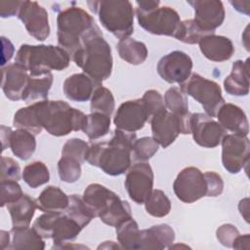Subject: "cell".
Masks as SVG:
<instances>
[{"label": "cell", "mask_w": 250, "mask_h": 250, "mask_svg": "<svg viewBox=\"0 0 250 250\" xmlns=\"http://www.w3.org/2000/svg\"><path fill=\"white\" fill-rule=\"evenodd\" d=\"M13 125L18 129H24L34 135L42 132L43 128L39 123L35 104L20 108L14 115Z\"/></svg>", "instance_id": "obj_33"}, {"label": "cell", "mask_w": 250, "mask_h": 250, "mask_svg": "<svg viewBox=\"0 0 250 250\" xmlns=\"http://www.w3.org/2000/svg\"><path fill=\"white\" fill-rule=\"evenodd\" d=\"M22 1H1L0 2V17L10 18L19 14Z\"/></svg>", "instance_id": "obj_49"}, {"label": "cell", "mask_w": 250, "mask_h": 250, "mask_svg": "<svg viewBox=\"0 0 250 250\" xmlns=\"http://www.w3.org/2000/svg\"><path fill=\"white\" fill-rule=\"evenodd\" d=\"M249 242H250V234L246 233L244 235L239 234L233 242L232 248L234 249H249Z\"/></svg>", "instance_id": "obj_51"}, {"label": "cell", "mask_w": 250, "mask_h": 250, "mask_svg": "<svg viewBox=\"0 0 250 250\" xmlns=\"http://www.w3.org/2000/svg\"><path fill=\"white\" fill-rule=\"evenodd\" d=\"M149 113L142 99L130 100L122 103L113 118L116 129L135 133L144 128L149 121Z\"/></svg>", "instance_id": "obj_18"}, {"label": "cell", "mask_w": 250, "mask_h": 250, "mask_svg": "<svg viewBox=\"0 0 250 250\" xmlns=\"http://www.w3.org/2000/svg\"><path fill=\"white\" fill-rule=\"evenodd\" d=\"M180 89L184 94L198 102L205 113L211 117H215L220 107L225 104L221 86L198 73H191L188 80L181 84Z\"/></svg>", "instance_id": "obj_10"}, {"label": "cell", "mask_w": 250, "mask_h": 250, "mask_svg": "<svg viewBox=\"0 0 250 250\" xmlns=\"http://www.w3.org/2000/svg\"><path fill=\"white\" fill-rule=\"evenodd\" d=\"M226 92L231 96H247L249 94V59L237 60L232 63L230 73L224 80Z\"/></svg>", "instance_id": "obj_25"}, {"label": "cell", "mask_w": 250, "mask_h": 250, "mask_svg": "<svg viewBox=\"0 0 250 250\" xmlns=\"http://www.w3.org/2000/svg\"><path fill=\"white\" fill-rule=\"evenodd\" d=\"M194 10V21L208 34H215V30L225 20V8L220 0L188 1Z\"/></svg>", "instance_id": "obj_19"}, {"label": "cell", "mask_w": 250, "mask_h": 250, "mask_svg": "<svg viewBox=\"0 0 250 250\" xmlns=\"http://www.w3.org/2000/svg\"><path fill=\"white\" fill-rule=\"evenodd\" d=\"M173 190L178 199L185 203H193L207 194V184L198 168L189 166L184 168L173 183Z\"/></svg>", "instance_id": "obj_13"}, {"label": "cell", "mask_w": 250, "mask_h": 250, "mask_svg": "<svg viewBox=\"0 0 250 250\" xmlns=\"http://www.w3.org/2000/svg\"><path fill=\"white\" fill-rule=\"evenodd\" d=\"M29 77L27 69L18 62L3 66L1 87L5 96L11 101L21 100Z\"/></svg>", "instance_id": "obj_20"}, {"label": "cell", "mask_w": 250, "mask_h": 250, "mask_svg": "<svg viewBox=\"0 0 250 250\" xmlns=\"http://www.w3.org/2000/svg\"><path fill=\"white\" fill-rule=\"evenodd\" d=\"M32 228L42 238H52V249H61L63 245L73 242L82 228L64 212L44 213L33 223Z\"/></svg>", "instance_id": "obj_9"}, {"label": "cell", "mask_w": 250, "mask_h": 250, "mask_svg": "<svg viewBox=\"0 0 250 250\" xmlns=\"http://www.w3.org/2000/svg\"><path fill=\"white\" fill-rule=\"evenodd\" d=\"M90 10L98 15L102 25L119 40L134 32V8L128 0L88 1Z\"/></svg>", "instance_id": "obj_7"}, {"label": "cell", "mask_w": 250, "mask_h": 250, "mask_svg": "<svg viewBox=\"0 0 250 250\" xmlns=\"http://www.w3.org/2000/svg\"><path fill=\"white\" fill-rule=\"evenodd\" d=\"M34 104L40 125L52 136H66L82 130L86 124L87 115L66 102L45 100Z\"/></svg>", "instance_id": "obj_3"}, {"label": "cell", "mask_w": 250, "mask_h": 250, "mask_svg": "<svg viewBox=\"0 0 250 250\" xmlns=\"http://www.w3.org/2000/svg\"><path fill=\"white\" fill-rule=\"evenodd\" d=\"M115 229L117 241L122 249H138L140 229L138 223L132 217L120 223Z\"/></svg>", "instance_id": "obj_32"}, {"label": "cell", "mask_w": 250, "mask_h": 250, "mask_svg": "<svg viewBox=\"0 0 250 250\" xmlns=\"http://www.w3.org/2000/svg\"><path fill=\"white\" fill-rule=\"evenodd\" d=\"M247 1H244V2H242V1H229V3L233 6V8L236 10V11H238V12H240V13H243V14H245V15H249V13L245 10V9H243V7H244V4L246 3Z\"/></svg>", "instance_id": "obj_54"}, {"label": "cell", "mask_w": 250, "mask_h": 250, "mask_svg": "<svg viewBox=\"0 0 250 250\" xmlns=\"http://www.w3.org/2000/svg\"><path fill=\"white\" fill-rule=\"evenodd\" d=\"M53 80L54 76L52 73H48L42 77L30 76L22 93L21 100H23L26 104L37 100H48V94L52 87Z\"/></svg>", "instance_id": "obj_31"}, {"label": "cell", "mask_w": 250, "mask_h": 250, "mask_svg": "<svg viewBox=\"0 0 250 250\" xmlns=\"http://www.w3.org/2000/svg\"><path fill=\"white\" fill-rule=\"evenodd\" d=\"M204 177L207 184V194L208 197H217L222 194L224 190V181L222 177L213 171H207L204 173Z\"/></svg>", "instance_id": "obj_48"}, {"label": "cell", "mask_w": 250, "mask_h": 250, "mask_svg": "<svg viewBox=\"0 0 250 250\" xmlns=\"http://www.w3.org/2000/svg\"><path fill=\"white\" fill-rule=\"evenodd\" d=\"M90 146L82 139L72 138L65 142L62 148V156L77 160L79 163L87 161Z\"/></svg>", "instance_id": "obj_43"}, {"label": "cell", "mask_w": 250, "mask_h": 250, "mask_svg": "<svg viewBox=\"0 0 250 250\" xmlns=\"http://www.w3.org/2000/svg\"><path fill=\"white\" fill-rule=\"evenodd\" d=\"M1 39H2V62H1V65L3 67L4 64L12 59L15 49L9 39H7L4 36H2Z\"/></svg>", "instance_id": "obj_50"}, {"label": "cell", "mask_w": 250, "mask_h": 250, "mask_svg": "<svg viewBox=\"0 0 250 250\" xmlns=\"http://www.w3.org/2000/svg\"><path fill=\"white\" fill-rule=\"evenodd\" d=\"M110 129V116L101 112H91L87 115V121L82 131L90 140L104 137Z\"/></svg>", "instance_id": "obj_34"}, {"label": "cell", "mask_w": 250, "mask_h": 250, "mask_svg": "<svg viewBox=\"0 0 250 250\" xmlns=\"http://www.w3.org/2000/svg\"><path fill=\"white\" fill-rule=\"evenodd\" d=\"M102 86L86 73H74L68 76L63 82V94L72 102H86L90 100L95 90Z\"/></svg>", "instance_id": "obj_22"}, {"label": "cell", "mask_w": 250, "mask_h": 250, "mask_svg": "<svg viewBox=\"0 0 250 250\" xmlns=\"http://www.w3.org/2000/svg\"><path fill=\"white\" fill-rule=\"evenodd\" d=\"M153 172L147 162H137L127 171L125 188L129 197L137 204H143L153 188Z\"/></svg>", "instance_id": "obj_14"}, {"label": "cell", "mask_w": 250, "mask_h": 250, "mask_svg": "<svg viewBox=\"0 0 250 250\" xmlns=\"http://www.w3.org/2000/svg\"><path fill=\"white\" fill-rule=\"evenodd\" d=\"M136 139V133L115 129L109 141L90 146L87 162L99 167L106 175L120 176L131 166L132 146Z\"/></svg>", "instance_id": "obj_1"}, {"label": "cell", "mask_w": 250, "mask_h": 250, "mask_svg": "<svg viewBox=\"0 0 250 250\" xmlns=\"http://www.w3.org/2000/svg\"><path fill=\"white\" fill-rule=\"evenodd\" d=\"M71 60L98 83L102 84L111 75L113 66L111 48L104 39L103 33L83 42L81 49L73 55Z\"/></svg>", "instance_id": "obj_6"}, {"label": "cell", "mask_w": 250, "mask_h": 250, "mask_svg": "<svg viewBox=\"0 0 250 250\" xmlns=\"http://www.w3.org/2000/svg\"><path fill=\"white\" fill-rule=\"evenodd\" d=\"M15 62L23 65L32 77L44 76L51 70H63L70 62L69 55L60 46L22 44Z\"/></svg>", "instance_id": "obj_5"}, {"label": "cell", "mask_w": 250, "mask_h": 250, "mask_svg": "<svg viewBox=\"0 0 250 250\" xmlns=\"http://www.w3.org/2000/svg\"><path fill=\"white\" fill-rule=\"evenodd\" d=\"M219 124L233 134L247 136L249 133V122L245 112L236 104H224L217 112Z\"/></svg>", "instance_id": "obj_24"}, {"label": "cell", "mask_w": 250, "mask_h": 250, "mask_svg": "<svg viewBox=\"0 0 250 250\" xmlns=\"http://www.w3.org/2000/svg\"><path fill=\"white\" fill-rule=\"evenodd\" d=\"M119 57L133 65L142 64L147 58V48L144 42L134 38H125L117 43Z\"/></svg>", "instance_id": "obj_30"}, {"label": "cell", "mask_w": 250, "mask_h": 250, "mask_svg": "<svg viewBox=\"0 0 250 250\" xmlns=\"http://www.w3.org/2000/svg\"><path fill=\"white\" fill-rule=\"evenodd\" d=\"M190 134L198 146L213 148L221 144L227 131L213 117L206 113L196 112L191 113Z\"/></svg>", "instance_id": "obj_15"}, {"label": "cell", "mask_w": 250, "mask_h": 250, "mask_svg": "<svg viewBox=\"0 0 250 250\" xmlns=\"http://www.w3.org/2000/svg\"><path fill=\"white\" fill-rule=\"evenodd\" d=\"M198 44L203 56L213 62H221L228 61L234 53V46L231 40L223 35H206Z\"/></svg>", "instance_id": "obj_23"}, {"label": "cell", "mask_w": 250, "mask_h": 250, "mask_svg": "<svg viewBox=\"0 0 250 250\" xmlns=\"http://www.w3.org/2000/svg\"><path fill=\"white\" fill-rule=\"evenodd\" d=\"M142 100H143L150 117L154 113L166 108L163 97L156 90H152V89L147 90L142 97Z\"/></svg>", "instance_id": "obj_46"}, {"label": "cell", "mask_w": 250, "mask_h": 250, "mask_svg": "<svg viewBox=\"0 0 250 250\" xmlns=\"http://www.w3.org/2000/svg\"><path fill=\"white\" fill-rule=\"evenodd\" d=\"M23 194L21 186L17 181L0 182V206L5 207L10 203L17 201Z\"/></svg>", "instance_id": "obj_44"}, {"label": "cell", "mask_w": 250, "mask_h": 250, "mask_svg": "<svg viewBox=\"0 0 250 250\" xmlns=\"http://www.w3.org/2000/svg\"><path fill=\"white\" fill-rule=\"evenodd\" d=\"M239 234L240 233L236 227L231 224H224L216 230V237L219 242L229 248H232L233 242Z\"/></svg>", "instance_id": "obj_47"}, {"label": "cell", "mask_w": 250, "mask_h": 250, "mask_svg": "<svg viewBox=\"0 0 250 250\" xmlns=\"http://www.w3.org/2000/svg\"><path fill=\"white\" fill-rule=\"evenodd\" d=\"M82 199L94 216L109 227L115 228L132 217L129 203L101 184H90L85 188Z\"/></svg>", "instance_id": "obj_4"}, {"label": "cell", "mask_w": 250, "mask_h": 250, "mask_svg": "<svg viewBox=\"0 0 250 250\" xmlns=\"http://www.w3.org/2000/svg\"><path fill=\"white\" fill-rule=\"evenodd\" d=\"M81 163L77 160L62 156L58 162V174L62 182L72 184L81 177Z\"/></svg>", "instance_id": "obj_42"}, {"label": "cell", "mask_w": 250, "mask_h": 250, "mask_svg": "<svg viewBox=\"0 0 250 250\" xmlns=\"http://www.w3.org/2000/svg\"><path fill=\"white\" fill-rule=\"evenodd\" d=\"M144 203L146 213L155 218H163L171 211V201L161 189H152Z\"/></svg>", "instance_id": "obj_36"}, {"label": "cell", "mask_w": 250, "mask_h": 250, "mask_svg": "<svg viewBox=\"0 0 250 250\" xmlns=\"http://www.w3.org/2000/svg\"><path fill=\"white\" fill-rule=\"evenodd\" d=\"M7 209L10 213L14 228L29 227L35 210L38 209L37 200L23 193L17 201L8 204Z\"/></svg>", "instance_id": "obj_26"}, {"label": "cell", "mask_w": 250, "mask_h": 250, "mask_svg": "<svg viewBox=\"0 0 250 250\" xmlns=\"http://www.w3.org/2000/svg\"><path fill=\"white\" fill-rule=\"evenodd\" d=\"M102 33L94 18L81 7L70 6L61 11L57 17L58 44L70 59L81 49L83 42Z\"/></svg>", "instance_id": "obj_2"}, {"label": "cell", "mask_w": 250, "mask_h": 250, "mask_svg": "<svg viewBox=\"0 0 250 250\" xmlns=\"http://www.w3.org/2000/svg\"><path fill=\"white\" fill-rule=\"evenodd\" d=\"M36 200L40 211L44 213H61L67 208L69 196L59 187L48 186L41 191Z\"/></svg>", "instance_id": "obj_27"}, {"label": "cell", "mask_w": 250, "mask_h": 250, "mask_svg": "<svg viewBox=\"0 0 250 250\" xmlns=\"http://www.w3.org/2000/svg\"><path fill=\"white\" fill-rule=\"evenodd\" d=\"M21 179V167L11 157H1V181H19Z\"/></svg>", "instance_id": "obj_45"}, {"label": "cell", "mask_w": 250, "mask_h": 250, "mask_svg": "<svg viewBox=\"0 0 250 250\" xmlns=\"http://www.w3.org/2000/svg\"><path fill=\"white\" fill-rule=\"evenodd\" d=\"M9 147L15 156L21 160H27L36 149L35 136L27 130L17 129L11 134Z\"/></svg>", "instance_id": "obj_29"}, {"label": "cell", "mask_w": 250, "mask_h": 250, "mask_svg": "<svg viewBox=\"0 0 250 250\" xmlns=\"http://www.w3.org/2000/svg\"><path fill=\"white\" fill-rule=\"evenodd\" d=\"M91 112H101L110 116L115 108V101L111 91L103 85L98 87L90 103Z\"/></svg>", "instance_id": "obj_39"}, {"label": "cell", "mask_w": 250, "mask_h": 250, "mask_svg": "<svg viewBox=\"0 0 250 250\" xmlns=\"http://www.w3.org/2000/svg\"><path fill=\"white\" fill-rule=\"evenodd\" d=\"M159 145L151 137L136 139L132 146V156L136 161L146 162L157 151Z\"/></svg>", "instance_id": "obj_41"}, {"label": "cell", "mask_w": 250, "mask_h": 250, "mask_svg": "<svg viewBox=\"0 0 250 250\" xmlns=\"http://www.w3.org/2000/svg\"><path fill=\"white\" fill-rule=\"evenodd\" d=\"M22 179L31 188H36L50 181V172L42 161H33L23 168Z\"/></svg>", "instance_id": "obj_37"}, {"label": "cell", "mask_w": 250, "mask_h": 250, "mask_svg": "<svg viewBox=\"0 0 250 250\" xmlns=\"http://www.w3.org/2000/svg\"><path fill=\"white\" fill-rule=\"evenodd\" d=\"M191 58L183 51H173L162 57L157 63V73L167 83L183 84L191 74Z\"/></svg>", "instance_id": "obj_16"}, {"label": "cell", "mask_w": 250, "mask_h": 250, "mask_svg": "<svg viewBox=\"0 0 250 250\" xmlns=\"http://www.w3.org/2000/svg\"><path fill=\"white\" fill-rule=\"evenodd\" d=\"M174 240L175 231L169 225H154L148 229L140 230L138 249L162 250L169 248Z\"/></svg>", "instance_id": "obj_21"}, {"label": "cell", "mask_w": 250, "mask_h": 250, "mask_svg": "<svg viewBox=\"0 0 250 250\" xmlns=\"http://www.w3.org/2000/svg\"><path fill=\"white\" fill-rule=\"evenodd\" d=\"M190 117H178L167 108L154 113L149 119L152 138L163 148L168 147L180 134H190Z\"/></svg>", "instance_id": "obj_11"}, {"label": "cell", "mask_w": 250, "mask_h": 250, "mask_svg": "<svg viewBox=\"0 0 250 250\" xmlns=\"http://www.w3.org/2000/svg\"><path fill=\"white\" fill-rule=\"evenodd\" d=\"M166 108L178 117H185L190 114L187 95L178 87L169 88L164 95Z\"/></svg>", "instance_id": "obj_35"}, {"label": "cell", "mask_w": 250, "mask_h": 250, "mask_svg": "<svg viewBox=\"0 0 250 250\" xmlns=\"http://www.w3.org/2000/svg\"><path fill=\"white\" fill-rule=\"evenodd\" d=\"M206 35L205 32L193 19L182 21L175 38L186 44H196Z\"/></svg>", "instance_id": "obj_40"}, {"label": "cell", "mask_w": 250, "mask_h": 250, "mask_svg": "<svg viewBox=\"0 0 250 250\" xmlns=\"http://www.w3.org/2000/svg\"><path fill=\"white\" fill-rule=\"evenodd\" d=\"M18 18L24 24L30 36L38 41L46 40L50 35L49 17L46 9L35 1H22Z\"/></svg>", "instance_id": "obj_17"}, {"label": "cell", "mask_w": 250, "mask_h": 250, "mask_svg": "<svg viewBox=\"0 0 250 250\" xmlns=\"http://www.w3.org/2000/svg\"><path fill=\"white\" fill-rule=\"evenodd\" d=\"M63 212L73 219L82 229L95 218L92 211L85 204L83 199L77 194H71L69 196L68 206Z\"/></svg>", "instance_id": "obj_38"}, {"label": "cell", "mask_w": 250, "mask_h": 250, "mask_svg": "<svg viewBox=\"0 0 250 250\" xmlns=\"http://www.w3.org/2000/svg\"><path fill=\"white\" fill-rule=\"evenodd\" d=\"M221 144L224 168L230 174L239 173L249 162V139L240 134H227Z\"/></svg>", "instance_id": "obj_12"}, {"label": "cell", "mask_w": 250, "mask_h": 250, "mask_svg": "<svg viewBox=\"0 0 250 250\" xmlns=\"http://www.w3.org/2000/svg\"><path fill=\"white\" fill-rule=\"evenodd\" d=\"M12 241L8 249H39L45 248V242L43 238L37 233L33 228H12L11 229Z\"/></svg>", "instance_id": "obj_28"}, {"label": "cell", "mask_w": 250, "mask_h": 250, "mask_svg": "<svg viewBox=\"0 0 250 250\" xmlns=\"http://www.w3.org/2000/svg\"><path fill=\"white\" fill-rule=\"evenodd\" d=\"M12 129L10 127H6L4 125L1 126V140H2V150L6 149V147L10 146V138L12 134Z\"/></svg>", "instance_id": "obj_52"}, {"label": "cell", "mask_w": 250, "mask_h": 250, "mask_svg": "<svg viewBox=\"0 0 250 250\" xmlns=\"http://www.w3.org/2000/svg\"><path fill=\"white\" fill-rule=\"evenodd\" d=\"M138 23L146 32L154 35L175 37L181 19L176 10L169 6H160V1H136Z\"/></svg>", "instance_id": "obj_8"}, {"label": "cell", "mask_w": 250, "mask_h": 250, "mask_svg": "<svg viewBox=\"0 0 250 250\" xmlns=\"http://www.w3.org/2000/svg\"><path fill=\"white\" fill-rule=\"evenodd\" d=\"M1 249H7L10 246V233L6 230H1Z\"/></svg>", "instance_id": "obj_53"}, {"label": "cell", "mask_w": 250, "mask_h": 250, "mask_svg": "<svg viewBox=\"0 0 250 250\" xmlns=\"http://www.w3.org/2000/svg\"><path fill=\"white\" fill-rule=\"evenodd\" d=\"M101 248H105V249H108V248H115V249H118V248H121L120 245H117V244H114L113 241H104V244H101L98 249H101Z\"/></svg>", "instance_id": "obj_55"}]
</instances>
